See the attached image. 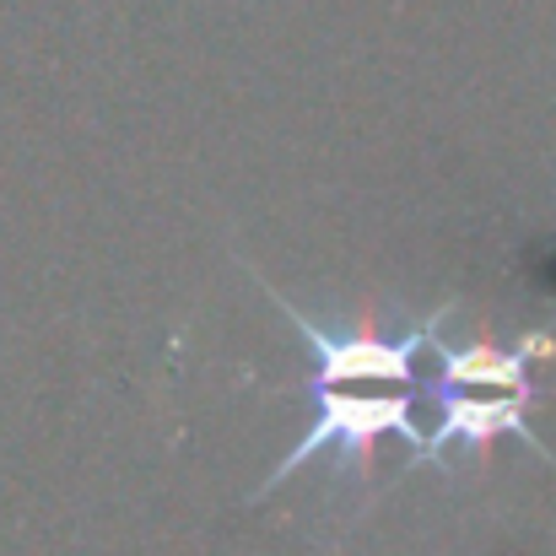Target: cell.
Returning a JSON list of instances; mask_svg holds the SVG:
<instances>
[{"mask_svg": "<svg viewBox=\"0 0 556 556\" xmlns=\"http://www.w3.org/2000/svg\"><path fill=\"white\" fill-rule=\"evenodd\" d=\"M383 432H400V438L410 443V454L421 448V432L410 427V400H346V394H319V421H308L303 443L265 476V486H260L254 497L276 492L298 465H308L314 454H325V448H336V443L346 448L352 465H368L372 443H378Z\"/></svg>", "mask_w": 556, "mask_h": 556, "instance_id": "obj_1", "label": "cell"}, {"mask_svg": "<svg viewBox=\"0 0 556 556\" xmlns=\"http://www.w3.org/2000/svg\"><path fill=\"white\" fill-rule=\"evenodd\" d=\"M260 287L287 308V319H292L298 336L308 341V352H314V378H319V383H341V378H410V357H416V352L438 336V325L448 319V308H438V314H427L405 341H336V336H325L308 314H298L265 276H260Z\"/></svg>", "mask_w": 556, "mask_h": 556, "instance_id": "obj_2", "label": "cell"}, {"mask_svg": "<svg viewBox=\"0 0 556 556\" xmlns=\"http://www.w3.org/2000/svg\"><path fill=\"white\" fill-rule=\"evenodd\" d=\"M525 394H497V400H448L443 405V416H438V427L432 432H421V448L410 454V465H427V459H443V448L448 443H486L492 432H514L519 443H530L541 459H552L546 454V443L530 432V416H525Z\"/></svg>", "mask_w": 556, "mask_h": 556, "instance_id": "obj_3", "label": "cell"}, {"mask_svg": "<svg viewBox=\"0 0 556 556\" xmlns=\"http://www.w3.org/2000/svg\"><path fill=\"white\" fill-rule=\"evenodd\" d=\"M546 346V336H525L519 352H492V346H470V352H443V378L454 383H486L503 394H525L530 400V352Z\"/></svg>", "mask_w": 556, "mask_h": 556, "instance_id": "obj_4", "label": "cell"}]
</instances>
